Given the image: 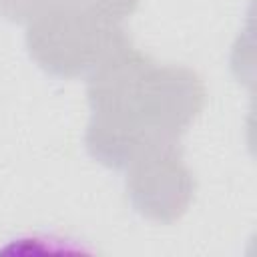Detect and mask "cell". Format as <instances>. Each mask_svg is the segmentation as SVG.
I'll return each instance as SVG.
<instances>
[{
	"instance_id": "obj_1",
	"label": "cell",
	"mask_w": 257,
	"mask_h": 257,
	"mask_svg": "<svg viewBox=\"0 0 257 257\" xmlns=\"http://www.w3.org/2000/svg\"><path fill=\"white\" fill-rule=\"evenodd\" d=\"M86 96L88 155L108 169L124 171L143 151L179 143L203 110L207 90L191 68L159 64L128 46L86 78Z\"/></svg>"
},
{
	"instance_id": "obj_2",
	"label": "cell",
	"mask_w": 257,
	"mask_h": 257,
	"mask_svg": "<svg viewBox=\"0 0 257 257\" xmlns=\"http://www.w3.org/2000/svg\"><path fill=\"white\" fill-rule=\"evenodd\" d=\"M30 58L58 78H88L100 64L133 46L122 20L84 10L52 12L26 24Z\"/></svg>"
},
{
	"instance_id": "obj_3",
	"label": "cell",
	"mask_w": 257,
	"mask_h": 257,
	"mask_svg": "<svg viewBox=\"0 0 257 257\" xmlns=\"http://www.w3.org/2000/svg\"><path fill=\"white\" fill-rule=\"evenodd\" d=\"M124 171L126 195L141 217L171 225L187 213L195 195V179L183 163L179 143L143 151Z\"/></svg>"
},
{
	"instance_id": "obj_4",
	"label": "cell",
	"mask_w": 257,
	"mask_h": 257,
	"mask_svg": "<svg viewBox=\"0 0 257 257\" xmlns=\"http://www.w3.org/2000/svg\"><path fill=\"white\" fill-rule=\"evenodd\" d=\"M139 0H0V14L6 20L28 24L34 18L52 12L84 10L124 20L137 8Z\"/></svg>"
}]
</instances>
